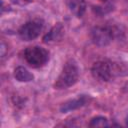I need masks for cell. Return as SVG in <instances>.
<instances>
[{
	"label": "cell",
	"mask_w": 128,
	"mask_h": 128,
	"mask_svg": "<svg viewBox=\"0 0 128 128\" xmlns=\"http://www.w3.org/2000/svg\"><path fill=\"white\" fill-rule=\"evenodd\" d=\"M91 73L98 81L108 82L116 76L128 74V69L124 63L113 62L110 60H99L92 65Z\"/></svg>",
	"instance_id": "obj_1"
},
{
	"label": "cell",
	"mask_w": 128,
	"mask_h": 128,
	"mask_svg": "<svg viewBox=\"0 0 128 128\" xmlns=\"http://www.w3.org/2000/svg\"><path fill=\"white\" fill-rule=\"evenodd\" d=\"M79 78V67L74 59H69L54 83L55 89H66L73 86Z\"/></svg>",
	"instance_id": "obj_2"
},
{
	"label": "cell",
	"mask_w": 128,
	"mask_h": 128,
	"mask_svg": "<svg viewBox=\"0 0 128 128\" xmlns=\"http://www.w3.org/2000/svg\"><path fill=\"white\" fill-rule=\"evenodd\" d=\"M25 61L33 68L44 66L49 60V52L41 46H30L23 53Z\"/></svg>",
	"instance_id": "obj_3"
},
{
	"label": "cell",
	"mask_w": 128,
	"mask_h": 128,
	"mask_svg": "<svg viewBox=\"0 0 128 128\" xmlns=\"http://www.w3.org/2000/svg\"><path fill=\"white\" fill-rule=\"evenodd\" d=\"M92 42L100 47L109 45L114 37L113 29L109 26H95L90 33Z\"/></svg>",
	"instance_id": "obj_4"
},
{
	"label": "cell",
	"mask_w": 128,
	"mask_h": 128,
	"mask_svg": "<svg viewBox=\"0 0 128 128\" xmlns=\"http://www.w3.org/2000/svg\"><path fill=\"white\" fill-rule=\"evenodd\" d=\"M43 29V21L40 19H34L26 22L18 30L20 38L24 41H30L37 38Z\"/></svg>",
	"instance_id": "obj_5"
},
{
	"label": "cell",
	"mask_w": 128,
	"mask_h": 128,
	"mask_svg": "<svg viewBox=\"0 0 128 128\" xmlns=\"http://www.w3.org/2000/svg\"><path fill=\"white\" fill-rule=\"evenodd\" d=\"M67 6L71 13L78 18L82 17L86 11L85 0H67Z\"/></svg>",
	"instance_id": "obj_6"
},
{
	"label": "cell",
	"mask_w": 128,
	"mask_h": 128,
	"mask_svg": "<svg viewBox=\"0 0 128 128\" xmlns=\"http://www.w3.org/2000/svg\"><path fill=\"white\" fill-rule=\"evenodd\" d=\"M87 100L88 98L85 96V95H82L76 99H73V100H70L66 103H64L61 107H60V111L62 113H66L68 111H71V110H75L79 107H82L83 105H85L87 103Z\"/></svg>",
	"instance_id": "obj_7"
},
{
	"label": "cell",
	"mask_w": 128,
	"mask_h": 128,
	"mask_svg": "<svg viewBox=\"0 0 128 128\" xmlns=\"http://www.w3.org/2000/svg\"><path fill=\"white\" fill-rule=\"evenodd\" d=\"M14 77L19 82H30L34 79V75L23 66H18L14 69Z\"/></svg>",
	"instance_id": "obj_8"
},
{
	"label": "cell",
	"mask_w": 128,
	"mask_h": 128,
	"mask_svg": "<svg viewBox=\"0 0 128 128\" xmlns=\"http://www.w3.org/2000/svg\"><path fill=\"white\" fill-rule=\"evenodd\" d=\"M62 26L60 24H58L57 26H54L50 32L44 37V42H50V41H56V39L60 38L61 37V34H62Z\"/></svg>",
	"instance_id": "obj_9"
},
{
	"label": "cell",
	"mask_w": 128,
	"mask_h": 128,
	"mask_svg": "<svg viewBox=\"0 0 128 128\" xmlns=\"http://www.w3.org/2000/svg\"><path fill=\"white\" fill-rule=\"evenodd\" d=\"M109 125L110 124L108 122V119L106 117H103V116L93 117L89 123L90 127H104V126H109Z\"/></svg>",
	"instance_id": "obj_10"
},
{
	"label": "cell",
	"mask_w": 128,
	"mask_h": 128,
	"mask_svg": "<svg viewBox=\"0 0 128 128\" xmlns=\"http://www.w3.org/2000/svg\"><path fill=\"white\" fill-rule=\"evenodd\" d=\"M15 1H17V2H19V1H21V3H28V2H31V1H33V0H15Z\"/></svg>",
	"instance_id": "obj_11"
},
{
	"label": "cell",
	"mask_w": 128,
	"mask_h": 128,
	"mask_svg": "<svg viewBox=\"0 0 128 128\" xmlns=\"http://www.w3.org/2000/svg\"><path fill=\"white\" fill-rule=\"evenodd\" d=\"M126 125L128 126V118H127V120H126Z\"/></svg>",
	"instance_id": "obj_12"
},
{
	"label": "cell",
	"mask_w": 128,
	"mask_h": 128,
	"mask_svg": "<svg viewBox=\"0 0 128 128\" xmlns=\"http://www.w3.org/2000/svg\"><path fill=\"white\" fill-rule=\"evenodd\" d=\"M100 1H103V2H105V1H108V0H100Z\"/></svg>",
	"instance_id": "obj_13"
}]
</instances>
